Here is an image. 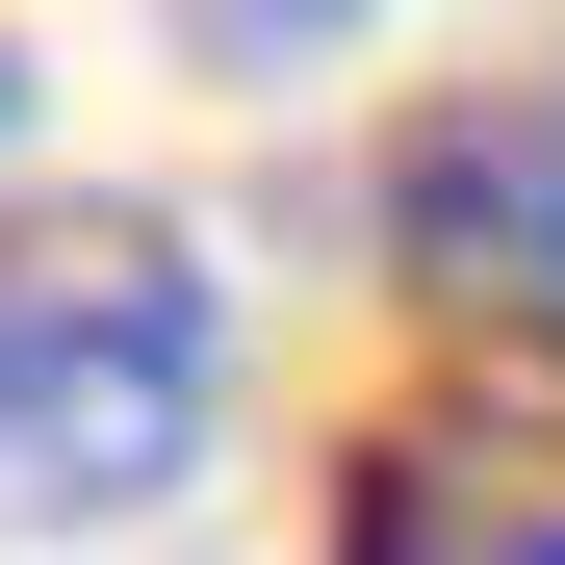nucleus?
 Masks as SVG:
<instances>
[{
    "label": "nucleus",
    "mask_w": 565,
    "mask_h": 565,
    "mask_svg": "<svg viewBox=\"0 0 565 565\" xmlns=\"http://www.w3.org/2000/svg\"><path fill=\"white\" fill-rule=\"evenodd\" d=\"M180 26H206L232 77H282V52H334V26H360V0H180Z\"/></svg>",
    "instance_id": "nucleus-3"
},
{
    "label": "nucleus",
    "mask_w": 565,
    "mask_h": 565,
    "mask_svg": "<svg viewBox=\"0 0 565 565\" xmlns=\"http://www.w3.org/2000/svg\"><path fill=\"white\" fill-rule=\"evenodd\" d=\"M540 565H565V540H540Z\"/></svg>",
    "instance_id": "nucleus-5"
},
{
    "label": "nucleus",
    "mask_w": 565,
    "mask_h": 565,
    "mask_svg": "<svg viewBox=\"0 0 565 565\" xmlns=\"http://www.w3.org/2000/svg\"><path fill=\"white\" fill-rule=\"evenodd\" d=\"M386 257L437 309H565V104L540 77H489V104H437L386 154Z\"/></svg>",
    "instance_id": "nucleus-2"
},
{
    "label": "nucleus",
    "mask_w": 565,
    "mask_h": 565,
    "mask_svg": "<svg viewBox=\"0 0 565 565\" xmlns=\"http://www.w3.org/2000/svg\"><path fill=\"white\" fill-rule=\"evenodd\" d=\"M0 104H26V52H0Z\"/></svg>",
    "instance_id": "nucleus-4"
},
{
    "label": "nucleus",
    "mask_w": 565,
    "mask_h": 565,
    "mask_svg": "<svg viewBox=\"0 0 565 565\" xmlns=\"http://www.w3.org/2000/svg\"><path fill=\"white\" fill-rule=\"evenodd\" d=\"M232 412V282L180 206H0V514H154Z\"/></svg>",
    "instance_id": "nucleus-1"
}]
</instances>
